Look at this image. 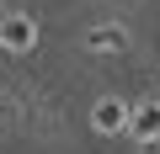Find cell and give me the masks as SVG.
<instances>
[{"mask_svg": "<svg viewBox=\"0 0 160 154\" xmlns=\"http://www.w3.org/2000/svg\"><path fill=\"white\" fill-rule=\"evenodd\" d=\"M0 43H6V48H32L38 43V27L27 16H0Z\"/></svg>", "mask_w": 160, "mask_h": 154, "instance_id": "1", "label": "cell"}, {"mask_svg": "<svg viewBox=\"0 0 160 154\" xmlns=\"http://www.w3.org/2000/svg\"><path fill=\"white\" fill-rule=\"evenodd\" d=\"M128 117H133V112H128L123 101H112V96H107V101H96V128H102V133H123V128H128Z\"/></svg>", "mask_w": 160, "mask_h": 154, "instance_id": "2", "label": "cell"}, {"mask_svg": "<svg viewBox=\"0 0 160 154\" xmlns=\"http://www.w3.org/2000/svg\"><path fill=\"white\" fill-rule=\"evenodd\" d=\"M128 133H133V138H155V133H160V101H155V106H139V112L128 117Z\"/></svg>", "mask_w": 160, "mask_h": 154, "instance_id": "3", "label": "cell"}, {"mask_svg": "<svg viewBox=\"0 0 160 154\" xmlns=\"http://www.w3.org/2000/svg\"><path fill=\"white\" fill-rule=\"evenodd\" d=\"M91 48H123V32H118V27H102V32H91Z\"/></svg>", "mask_w": 160, "mask_h": 154, "instance_id": "4", "label": "cell"}]
</instances>
